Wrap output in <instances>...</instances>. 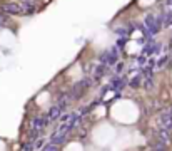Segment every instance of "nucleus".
<instances>
[{
	"label": "nucleus",
	"mask_w": 172,
	"mask_h": 151,
	"mask_svg": "<svg viewBox=\"0 0 172 151\" xmlns=\"http://www.w3.org/2000/svg\"><path fill=\"white\" fill-rule=\"evenodd\" d=\"M146 27H147V30H149V34L150 35H155L157 32L160 30V20L155 17V15H146Z\"/></svg>",
	"instance_id": "obj_2"
},
{
	"label": "nucleus",
	"mask_w": 172,
	"mask_h": 151,
	"mask_svg": "<svg viewBox=\"0 0 172 151\" xmlns=\"http://www.w3.org/2000/svg\"><path fill=\"white\" fill-rule=\"evenodd\" d=\"M159 139H160V143L169 144V143H171V131L160 129V131H159Z\"/></svg>",
	"instance_id": "obj_7"
},
{
	"label": "nucleus",
	"mask_w": 172,
	"mask_h": 151,
	"mask_svg": "<svg viewBox=\"0 0 172 151\" xmlns=\"http://www.w3.org/2000/svg\"><path fill=\"white\" fill-rule=\"evenodd\" d=\"M22 7H24V15H30V14L35 12L33 3H22Z\"/></svg>",
	"instance_id": "obj_10"
},
{
	"label": "nucleus",
	"mask_w": 172,
	"mask_h": 151,
	"mask_svg": "<svg viewBox=\"0 0 172 151\" xmlns=\"http://www.w3.org/2000/svg\"><path fill=\"white\" fill-rule=\"evenodd\" d=\"M42 151H57V144L49 143L47 146H44V148H42Z\"/></svg>",
	"instance_id": "obj_13"
},
{
	"label": "nucleus",
	"mask_w": 172,
	"mask_h": 151,
	"mask_svg": "<svg viewBox=\"0 0 172 151\" xmlns=\"http://www.w3.org/2000/svg\"><path fill=\"white\" fill-rule=\"evenodd\" d=\"M100 62L105 64V66H114L117 62V54H112V52H105V54L100 57Z\"/></svg>",
	"instance_id": "obj_5"
},
{
	"label": "nucleus",
	"mask_w": 172,
	"mask_h": 151,
	"mask_svg": "<svg viewBox=\"0 0 172 151\" xmlns=\"http://www.w3.org/2000/svg\"><path fill=\"white\" fill-rule=\"evenodd\" d=\"M90 82H92V79H84V81H80V82H77V84H74L72 86V89H70V92H69V96L72 97V99H79V96L84 92V91L90 86Z\"/></svg>",
	"instance_id": "obj_1"
},
{
	"label": "nucleus",
	"mask_w": 172,
	"mask_h": 151,
	"mask_svg": "<svg viewBox=\"0 0 172 151\" xmlns=\"http://www.w3.org/2000/svg\"><path fill=\"white\" fill-rule=\"evenodd\" d=\"M139 64H140V66H142V64H146V54L139 57Z\"/></svg>",
	"instance_id": "obj_17"
},
{
	"label": "nucleus",
	"mask_w": 172,
	"mask_h": 151,
	"mask_svg": "<svg viewBox=\"0 0 172 151\" xmlns=\"http://www.w3.org/2000/svg\"><path fill=\"white\" fill-rule=\"evenodd\" d=\"M146 87H147V89H152V87H154L152 77H147V79H146Z\"/></svg>",
	"instance_id": "obj_14"
},
{
	"label": "nucleus",
	"mask_w": 172,
	"mask_h": 151,
	"mask_svg": "<svg viewBox=\"0 0 172 151\" xmlns=\"http://www.w3.org/2000/svg\"><path fill=\"white\" fill-rule=\"evenodd\" d=\"M167 62H169V55H162L159 61H157V69H162Z\"/></svg>",
	"instance_id": "obj_12"
},
{
	"label": "nucleus",
	"mask_w": 172,
	"mask_h": 151,
	"mask_svg": "<svg viewBox=\"0 0 172 151\" xmlns=\"http://www.w3.org/2000/svg\"><path fill=\"white\" fill-rule=\"evenodd\" d=\"M50 119H49V116H39L35 117V119H32V123H30V129H35V131H42L44 128L47 126V123H49Z\"/></svg>",
	"instance_id": "obj_4"
},
{
	"label": "nucleus",
	"mask_w": 172,
	"mask_h": 151,
	"mask_svg": "<svg viewBox=\"0 0 172 151\" xmlns=\"http://www.w3.org/2000/svg\"><path fill=\"white\" fill-rule=\"evenodd\" d=\"M126 79H119V77H114L112 79V84H110V89H122L124 86H126Z\"/></svg>",
	"instance_id": "obj_8"
},
{
	"label": "nucleus",
	"mask_w": 172,
	"mask_h": 151,
	"mask_svg": "<svg viewBox=\"0 0 172 151\" xmlns=\"http://www.w3.org/2000/svg\"><path fill=\"white\" fill-rule=\"evenodd\" d=\"M7 20H8V17H5V14H0V27H2V25H5Z\"/></svg>",
	"instance_id": "obj_16"
},
{
	"label": "nucleus",
	"mask_w": 172,
	"mask_h": 151,
	"mask_svg": "<svg viewBox=\"0 0 172 151\" xmlns=\"http://www.w3.org/2000/svg\"><path fill=\"white\" fill-rule=\"evenodd\" d=\"M140 84H142V74L132 77V79H130V82H129V86H130V87H134V89H137Z\"/></svg>",
	"instance_id": "obj_9"
},
{
	"label": "nucleus",
	"mask_w": 172,
	"mask_h": 151,
	"mask_svg": "<svg viewBox=\"0 0 172 151\" xmlns=\"http://www.w3.org/2000/svg\"><path fill=\"white\" fill-rule=\"evenodd\" d=\"M104 74H105V66H102V64L97 66V67H95V77L99 79V77H102Z\"/></svg>",
	"instance_id": "obj_11"
},
{
	"label": "nucleus",
	"mask_w": 172,
	"mask_h": 151,
	"mask_svg": "<svg viewBox=\"0 0 172 151\" xmlns=\"http://www.w3.org/2000/svg\"><path fill=\"white\" fill-rule=\"evenodd\" d=\"M0 14H7V15H19V14H24V7L22 3H3L0 7Z\"/></svg>",
	"instance_id": "obj_3"
},
{
	"label": "nucleus",
	"mask_w": 172,
	"mask_h": 151,
	"mask_svg": "<svg viewBox=\"0 0 172 151\" xmlns=\"http://www.w3.org/2000/svg\"><path fill=\"white\" fill-rule=\"evenodd\" d=\"M35 150V146H33L32 143H27V144H24V151H33Z\"/></svg>",
	"instance_id": "obj_15"
},
{
	"label": "nucleus",
	"mask_w": 172,
	"mask_h": 151,
	"mask_svg": "<svg viewBox=\"0 0 172 151\" xmlns=\"http://www.w3.org/2000/svg\"><path fill=\"white\" fill-rule=\"evenodd\" d=\"M122 69H124V66H122V64H119V66H117V72H119V74L122 72Z\"/></svg>",
	"instance_id": "obj_18"
},
{
	"label": "nucleus",
	"mask_w": 172,
	"mask_h": 151,
	"mask_svg": "<svg viewBox=\"0 0 172 151\" xmlns=\"http://www.w3.org/2000/svg\"><path fill=\"white\" fill-rule=\"evenodd\" d=\"M60 111H62V108H59V106H53L52 109L47 113V116H49V119L50 121H55L57 117H60Z\"/></svg>",
	"instance_id": "obj_6"
}]
</instances>
